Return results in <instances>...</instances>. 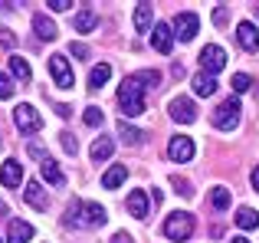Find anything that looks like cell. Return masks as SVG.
Wrapping results in <instances>:
<instances>
[{"instance_id": "1", "label": "cell", "mask_w": 259, "mask_h": 243, "mask_svg": "<svg viewBox=\"0 0 259 243\" xmlns=\"http://www.w3.org/2000/svg\"><path fill=\"white\" fill-rule=\"evenodd\" d=\"M108 220L105 207L92 200H72L66 211V227H102Z\"/></svg>"}, {"instance_id": "2", "label": "cell", "mask_w": 259, "mask_h": 243, "mask_svg": "<svg viewBox=\"0 0 259 243\" xmlns=\"http://www.w3.org/2000/svg\"><path fill=\"white\" fill-rule=\"evenodd\" d=\"M118 105H121V115L125 118H135L145 112V86H141L138 76H128L118 86Z\"/></svg>"}, {"instance_id": "3", "label": "cell", "mask_w": 259, "mask_h": 243, "mask_svg": "<svg viewBox=\"0 0 259 243\" xmlns=\"http://www.w3.org/2000/svg\"><path fill=\"white\" fill-rule=\"evenodd\" d=\"M194 214H187V211H177L171 214V217L164 220V237L167 240H190V233H194Z\"/></svg>"}, {"instance_id": "4", "label": "cell", "mask_w": 259, "mask_h": 243, "mask_svg": "<svg viewBox=\"0 0 259 243\" xmlns=\"http://www.w3.org/2000/svg\"><path fill=\"white\" fill-rule=\"evenodd\" d=\"M240 99H227V102H220L213 109V125L220 128V132H233L236 125H240Z\"/></svg>"}, {"instance_id": "5", "label": "cell", "mask_w": 259, "mask_h": 243, "mask_svg": "<svg viewBox=\"0 0 259 243\" xmlns=\"http://www.w3.org/2000/svg\"><path fill=\"white\" fill-rule=\"evenodd\" d=\"M13 125L20 128V135H36L39 128H43V118H39V112L33 109V105L20 102L17 109H13Z\"/></svg>"}, {"instance_id": "6", "label": "cell", "mask_w": 259, "mask_h": 243, "mask_svg": "<svg viewBox=\"0 0 259 243\" xmlns=\"http://www.w3.org/2000/svg\"><path fill=\"white\" fill-rule=\"evenodd\" d=\"M197 59H200V72H207V76H213V72H223V69H227V53H223L217 43L203 46Z\"/></svg>"}, {"instance_id": "7", "label": "cell", "mask_w": 259, "mask_h": 243, "mask_svg": "<svg viewBox=\"0 0 259 243\" xmlns=\"http://www.w3.org/2000/svg\"><path fill=\"white\" fill-rule=\"evenodd\" d=\"M171 30L177 33V39H184V43H187V39H194L197 36V30H200V17H197V13H177L174 17V23H171Z\"/></svg>"}, {"instance_id": "8", "label": "cell", "mask_w": 259, "mask_h": 243, "mask_svg": "<svg viewBox=\"0 0 259 243\" xmlns=\"http://www.w3.org/2000/svg\"><path fill=\"white\" fill-rule=\"evenodd\" d=\"M50 72H53V83L59 86V89H72V69H69V63H66V56L63 53H56V56H50Z\"/></svg>"}, {"instance_id": "9", "label": "cell", "mask_w": 259, "mask_h": 243, "mask_svg": "<svg viewBox=\"0 0 259 243\" xmlns=\"http://www.w3.org/2000/svg\"><path fill=\"white\" fill-rule=\"evenodd\" d=\"M171 118H174V122H181V125H190V122H197V109H194V102H190L187 96L171 99Z\"/></svg>"}, {"instance_id": "10", "label": "cell", "mask_w": 259, "mask_h": 243, "mask_svg": "<svg viewBox=\"0 0 259 243\" xmlns=\"http://www.w3.org/2000/svg\"><path fill=\"white\" fill-rule=\"evenodd\" d=\"M194 141L187 138V135H174L171 145H167V154H171V161H190L194 158Z\"/></svg>"}, {"instance_id": "11", "label": "cell", "mask_w": 259, "mask_h": 243, "mask_svg": "<svg viewBox=\"0 0 259 243\" xmlns=\"http://www.w3.org/2000/svg\"><path fill=\"white\" fill-rule=\"evenodd\" d=\"M236 39H240V46L246 53H256L259 50V26L249 23V20H243V23L236 26Z\"/></svg>"}, {"instance_id": "12", "label": "cell", "mask_w": 259, "mask_h": 243, "mask_svg": "<svg viewBox=\"0 0 259 243\" xmlns=\"http://www.w3.org/2000/svg\"><path fill=\"white\" fill-rule=\"evenodd\" d=\"M151 46L161 53V56H167V53H171V46H174V30L167 23H158L151 30Z\"/></svg>"}, {"instance_id": "13", "label": "cell", "mask_w": 259, "mask_h": 243, "mask_svg": "<svg viewBox=\"0 0 259 243\" xmlns=\"http://www.w3.org/2000/svg\"><path fill=\"white\" fill-rule=\"evenodd\" d=\"M26 204L36 207V211H46L50 207V197H46V187L39 184V181H26V191H23Z\"/></svg>"}, {"instance_id": "14", "label": "cell", "mask_w": 259, "mask_h": 243, "mask_svg": "<svg viewBox=\"0 0 259 243\" xmlns=\"http://www.w3.org/2000/svg\"><path fill=\"white\" fill-rule=\"evenodd\" d=\"M72 30H79V33H92V30H99V13H95L92 7H82V10L72 17Z\"/></svg>"}, {"instance_id": "15", "label": "cell", "mask_w": 259, "mask_h": 243, "mask_svg": "<svg viewBox=\"0 0 259 243\" xmlns=\"http://www.w3.org/2000/svg\"><path fill=\"white\" fill-rule=\"evenodd\" d=\"M33 240V227L26 220H10L7 224V243H30Z\"/></svg>"}, {"instance_id": "16", "label": "cell", "mask_w": 259, "mask_h": 243, "mask_svg": "<svg viewBox=\"0 0 259 243\" xmlns=\"http://www.w3.org/2000/svg\"><path fill=\"white\" fill-rule=\"evenodd\" d=\"M20 181H23V165H20V161H4V168H0V184L20 187Z\"/></svg>"}, {"instance_id": "17", "label": "cell", "mask_w": 259, "mask_h": 243, "mask_svg": "<svg viewBox=\"0 0 259 243\" xmlns=\"http://www.w3.org/2000/svg\"><path fill=\"white\" fill-rule=\"evenodd\" d=\"M33 30H36V36H39V39H56V36H59L56 23H53L46 13H33Z\"/></svg>"}, {"instance_id": "18", "label": "cell", "mask_w": 259, "mask_h": 243, "mask_svg": "<svg viewBox=\"0 0 259 243\" xmlns=\"http://www.w3.org/2000/svg\"><path fill=\"white\" fill-rule=\"evenodd\" d=\"M125 204H128V214H132V217H148V194L141 191V187L128 194Z\"/></svg>"}, {"instance_id": "19", "label": "cell", "mask_w": 259, "mask_h": 243, "mask_svg": "<svg viewBox=\"0 0 259 243\" xmlns=\"http://www.w3.org/2000/svg\"><path fill=\"white\" fill-rule=\"evenodd\" d=\"M115 151V141L108 138V135H99V138L92 141V161H108Z\"/></svg>"}, {"instance_id": "20", "label": "cell", "mask_w": 259, "mask_h": 243, "mask_svg": "<svg viewBox=\"0 0 259 243\" xmlns=\"http://www.w3.org/2000/svg\"><path fill=\"white\" fill-rule=\"evenodd\" d=\"M128 178V168L125 165H112L105 174H102V187H108V191H115V187L121 184V181Z\"/></svg>"}, {"instance_id": "21", "label": "cell", "mask_w": 259, "mask_h": 243, "mask_svg": "<svg viewBox=\"0 0 259 243\" xmlns=\"http://www.w3.org/2000/svg\"><path fill=\"white\" fill-rule=\"evenodd\" d=\"M118 135H121V141H125V145H145V132H141V128H135V125H128L125 118L118 122Z\"/></svg>"}, {"instance_id": "22", "label": "cell", "mask_w": 259, "mask_h": 243, "mask_svg": "<svg viewBox=\"0 0 259 243\" xmlns=\"http://www.w3.org/2000/svg\"><path fill=\"white\" fill-rule=\"evenodd\" d=\"M190 86H194V92H197V96H203V99L217 92V79H213V76H207V72H197Z\"/></svg>"}, {"instance_id": "23", "label": "cell", "mask_w": 259, "mask_h": 243, "mask_svg": "<svg viewBox=\"0 0 259 243\" xmlns=\"http://www.w3.org/2000/svg\"><path fill=\"white\" fill-rule=\"evenodd\" d=\"M39 171H43V178H46V181H50V184H53V187H63V184H66V178H63V171H59V165H56V161H53V158H46V161H43V165H39Z\"/></svg>"}, {"instance_id": "24", "label": "cell", "mask_w": 259, "mask_h": 243, "mask_svg": "<svg viewBox=\"0 0 259 243\" xmlns=\"http://www.w3.org/2000/svg\"><path fill=\"white\" fill-rule=\"evenodd\" d=\"M108 76H112V66L108 63L92 66V72H89V89H102V86L108 83Z\"/></svg>"}, {"instance_id": "25", "label": "cell", "mask_w": 259, "mask_h": 243, "mask_svg": "<svg viewBox=\"0 0 259 243\" xmlns=\"http://www.w3.org/2000/svg\"><path fill=\"white\" fill-rule=\"evenodd\" d=\"M233 220H236V227H243V230H256L259 227V214L253 211V207H240Z\"/></svg>"}, {"instance_id": "26", "label": "cell", "mask_w": 259, "mask_h": 243, "mask_svg": "<svg viewBox=\"0 0 259 243\" xmlns=\"http://www.w3.org/2000/svg\"><path fill=\"white\" fill-rule=\"evenodd\" d=\"M135 30L138 33L151 30V4H138L135 7Z\"/></svg>"}, {"instance_id": "27", "label": "cell", "mask_w": 259, "mask_h": 243, "mask_svg": "<svg viewBox=\"0 0 259 243\" xmlns=\"http://www.w3.org/2000/svg\"><path fill=\"white\" fill-rule=\"evenodd\" d=\"M10 72L20 83H30V63H26L23 56H10Z\"/></svg>"}, {"instance_id": "28", "label": "cell", "mask_w": 259, "mask_h": 243, "mask_svg": "<svg viewBox=\"0 0 259 243\" xmlns=\"http://www.w3.org/2000/svg\"><path fill=\"white\" fill-rule=\"evenodd\" d=\"M210 204H213L217 211H227V207H230V191H227V187H213V194H210Z\"/></svg>"}, {"instance_id": "29", "label": "cell", "mask_w": 259, "mask_h": 243, "mask_svg": "<svg viewBox=\"0 0 259 243\" xmlns=\"http://www.w3.org/2000/svg\"><path fill=\"white\" fill-rule=\"evenodd\" d=\"M138 79H141V86H145V89H158V86H161V72L158 69H141Z\"/></svg>"}, {"instance_id": "30", "label": "cell", "mask_w": 259, "mask_h": 243, "mask_svg": "<svg viewBox=\"0 0 259 243\" xmlns=\"http://www.w3.org/2000/svg\"><path fill=\"white\" fill-rule=\"evenodd\" d=\"M230 86H233L236 92H249V89H253V79H249L246 72H236V76L230 79Z\"/></svg>"}, {"instance_id": "31", "label": "cell", "mask_w": 259, "mask_h": 243, "mask_svg": "<svg viewBox=\"0 0 259 243\" xmlns=\"http://www.w3.org/2000/svg\"><path fill=\"white\" fill-rule=\"evenodd\" d=\"M105 115H102V109H95V105H89L85 109V125H102Z\"/></svg>"}, {"instance_id": "32", "label": "cell", "mask_w": 259, "mask_h": 243, "mask_svg": "<svg viewBox=\"0 0 259 243\" xmlns=\"http://www.w3.org/2000/svg\"><path fill=\"white\" fill-rule=\"evenodd\" d=\"M59 145H63V148H66V154H76V148H79V141H76V138H72V135H69V132H63V135H59Z\"/></svg>"}, {"instance_id": "33", "label": "cell", "mask_w": 259, "mask_h": 243, "mask_svg": "<svg viewBox=\"0 0 259 243\" xmlns=\"http://www.w3.org/2000/svg\"><path fill=\"white\" fill-rule=\"evenodd\" d=\"M10 96H13V83L7 72H0V99H10Z\"/></svg>"}, {"instance_id": "34", "label": "cell", "mask_w": 259, "mask_h": 243, "mask_svg": "<svg viewBox=\"0 0 259 243\" xmlns=\"http://www.w3.org/2000/svg\"><path fill=\"white\" fill-rule=\"evenodd\" d=\"M26 151H30V154H33V158H36V161H39V165H43V161H46V158H50V154H46V148H43V145H36V141H33V145H30V148H26Z\"/></svg>"}, {"instance_id": "35", "label": "cell", "mask_w": 259, "mask_h": 243, "mask_svg": "<svg viewBox=\"0 0 259 243\" xmlns=\"http://www.w3.org/2000/svg\"><path fill=\"white\" fill-rule=\"evenodd\" d=\"M174 187L184 194V197H194V187H190V181H184V178H174Z\"/></svg>"}, {"instance_id": "36", "label": "cell", "mask_w": 259, "mask_h": 243, "mask_svg": "<svg viewBox=\"0 0 259 243\" xmlns=\"http://www.w3.org/2000/svg\"><path fill=\"white\" fill-rule=\"evenodd\" d=\"M72 56H76V59H89V46H82V43H72Z\"/></svg>"}, {"instance_id": "37", "label": "cell", "mask_w": 259, "mask_h": 243, "mask_svg": "<svg viewBox=\"0 0 259 243\" xmlns=\"http://www.w3.org/2000/svg\"><path fill=\"white\" fill-rule=\"evenodd\" d=\"M69 0H50V10H56V13H63V10H69Z\"/></svg>"}, {"instance_id": "38", "label": "cell", "mask_w": 259, "mask_h": 243, "mask_svg": "<svg viewBox=\"0 0 259 243\" xmlns=\"http://www.w3.org/2000/svg\"><path fill=\"white\" fill-rule=\"evenodd\" d=\"M227 17H230L227 7H217V10H213V23H227Z\"/></svg>"}, {"instance_id": "39", "label": "cell", "mask_w": 259, "mask_h": 243, "mask_svg": "<svg viewBox=\"0 0 259 243\" xmlns=\"http://www.w3.org/2000/svg\"><path fill=\"white\" fill-rule=\"evenodd\" d=\"M0 46H13V33L0 26Z\"/></svg>"}, {"instance_id": "40", "label": "cell", "mask_w": 259, "mask_h": 243, "mask_svg": "<svg viewBox=\"0 0 259 243\" xmlns=\"http://www.w3.org/2000/svg\"><path fill=\"white\" fill-rule=\"evenodd\" d=\"M112 243H135L132 237H128V233L125 230H121V233H115V237H112Z\"/></svg>"}, {"instance_id": "41", "label": "cell", "mask_w": 259, "mask_h": 243, "mask_svg": "<svg viewBox=\"0 0 259 243\" xmlns=\"http://www.w3.org/2000/svg\"><path fill=\"white\" fill-rule=\"evenodd\" d=\"M69 112H72V105H66V102H59V105H56V115H63V118H66Z\"/></svg>"}, {"instance_id": "42", "label": "cell", "mask_w": 259, "mask_h": 243, "mask_svg": "<svg viewBox=\"0 0 259 243\" xmlns=\"http://www.w3.org/2000/svg\"><path fill=\"white\" fill-rule=\"evenodd\" d=\"M253 191H259V165L253 168Z\"/></svg>"}, {"instance_id": "43", "label": "cell", "mask_w": 259, "mask_h": 243, "mask_svg": "<svg viewBox=\"0 0 259 243\" xmlns=\"http://www.w3.org/2000/svg\"><path fill=\"white\" fill-rule=\"evenodd\" d=\"M230 243H249L246 237H230Z\"/></svg>"}, {"instance_id": "44", "label": "cell", "mask_w": 259, "mask_h": 243, "mask_svg": "<svg viewBox=\"0 0 259 243\" xmlns=\"http://www.w3.org/2000/svg\"><path fill=\"white\" fill-rule=\"evenodd\" d=\"M0 243H4V240H0Z\"/></svg>"}]
</instances>
